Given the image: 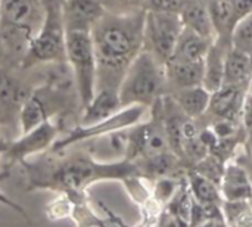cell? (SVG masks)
<instances>
[{
  "instance_id": "cell-12",
  "label": "cell",
  "mask_w": 252,
  "mask_h": 227,
  "mask_svg": "<svg viewBox=\"0 0 252 227\" xmlns=\"http://www.w3.org/2000/svg\"><path fill=\"white\" fill-rule=\"evenodd\" d=\"M165 66V77L180 90L195 86H202L204 80V61H180L168 59Z\"/></svg>"
},
{
  "instance_id": "cell-19",
  "label": "cell",
  "mask_w": 252,
  "mask_h": 227,
  "mask_svg": "<svg viewBox=\"0 0 252 227\" xmlns=\"http://www.w3.org/2000/svg\"><path fill=\"white\" fill-rule=\"evenodd\" d=\"M252 72V56L242 53L233 47L226 52L224 58V80L223 84L241 86Z\"/></svg>"
},
{
  "instance_id": "cell-6",
  "label": "cell",
  "mask_w": 252,
  "mask_h": 227,
  "mask_svg": "<svg viewBox=\"0 0 252 227\" xmlns=\"http://www.w3.org/2000/svg\"><path fill=\"white\" fill-rule=\"evenodd\" d=\"M65 59L72 72L77 96L83 109L93 99L97 84V58L92 31H65Z\"/></svg>"
},
{
  "instance_id": "cell-27",
  "label": "cell",
  "mask_w": 252,
  "mask_h": 227,
  "mask_svg": "<svg viewBox=\"0 0 252 227\" xmlns=\"http://www.w3.org/2000/svg\"><path fill=\"white\" fill-rule=\"evenodd\" d=\"M235 4H236V16H238V21L241 18L247 16V15H251L252 0H235Z\"/></svg>"
},
{
  "instance_id": "cell-11",
  "label": "cell",
  "mask_w": 252,
  "mask_h": 227,
  "mask_svg": "<svg viewBox=\"0 0 252 227\" xmlns=\"http://www.w3.org/2000/svg\"><path fill=\"white\" fill-rule=\"evenodd\" d=\"M121 102L118 96V89L114 87H99L86 108L81 111V126L94 124L102 121L121 109Z\"/></svg>"
},
{
  "instance_id": "cell-10",
  "label": "cell",
  "mask_w": 252,
  "mask_h": 227,
  "mask_svg": "<svg viewBox=\"0 0 252 227\" xmlns=\"http://www.w3.org/2000/svg\"><path fill=\"white\" fill-rule=\"evenodd\" d=\"M63 22L66 30L92 31L103 16L105 9L99 0H63Z\"/></svg>"
},
{
  "instance_id": "cell-13",
  "label": "cell",
  "mask_w": 252,
  "mask_h": 227,
  "mask_svg": "<svg viewBox=\"0 0 252 227\" xmlns=\"http://www.w3.org/2000/svg\"><path fill=\"white\" fill-rule=\"evenodd\" d=\"M244 97L241 95V86L223 84L219 90L211 93L208 109L221 120H232L241 114Z\"/></svg>"
},
{
  "instance_id": "cell-15",
  "label": "cell",
  "mask_w": 252,
  "mask_h": 227,
  "mask_svg": "<svg viewBox=\"0 0 252 227\" xmlns=\"http://www.w3.org/2000/svg\"><path fill=\"white\" fill-rule=\"evenodd\" d=\"M221 194L229 202H244L251 198L252 185L241 167H227L221 180Z\"/></svg>"
},
{
  "instance_id": "cell-9",
  "label": "cell",
  "mask_w": 252,
  "mask_h": 227,
  "mask_svg": "<svg viewBox=\"0 0 252 227\" xmlns=\"http://www.w3.org/2000/svg\"><path fill=\"white\" fill-rule=\"evenodd\" d=\"M61 126L62 124L59 117H52L35 129L22 133L16 140L6 143L0 157V161L3 162L4 168L22 164L28 158L50 149L61 136Z\"/></svg>"
},
{
  "instance_id": "cell-7",
  "label": "cell",
  "mask_w": 252,
  "mask_h": 227,
  "mask_svg": "<svg viewBox=\"0 0 252 227\" xmlns=\"http://www.w3.org/2000/svg\"><path fill=\"white\" fill-rule=\"evenodd\" d=\"M145 109L146 106L143 105H130L126 108H121L114 115L102 121H97L94 124H89V126L78 124L72 130L65 133L63 136H59L58 140L50 148V151L53 154H62L74 145L84 143L89 140H96L99 137H103L115 131L128 130L140 121Z\"/></svg>"
},
{
  "instance_id": "cell-23",
  "label": "cell",
  "mask_w": 252,
  "mask_h": 227,
  "mask_svg": "<svg viewBox=\"0 0 252 227\" xmlns=\"http://www.w3.org/2000/svg\"><path fill=\"white\" fill-rule=\"evenodd\" d=\"M192 188H193L195 196L202 204L210 205L219 198V192H217L216 186L213 185V182L202 174H195L192 177Z\"/></svg>"
},
{
  "instance_id": "cell-8",
  "label": "cell",
  "mask_w": 252,
  "mask_h": 227,
  "mask_svg": "<svg viewBox=\"0 0 252 227\" xmlns=\"http://www.w3.org/2000/svg\"><path fill=\"white\" fill-rule=\"evenodd\" d=\"M183 31V21L177 12L149 10L145 15L143 41L161 64H167L173 56L179 37Z\"/></svg>"
},
{
  "instance_id": "cell-1",
  "label": "cell",
  "mask_w": 252,
  "mask_h": 227,
  "mask_svg": "<svg viewBox=\"0 0 252 227\" xmlns=\"http://www.w3.org/2000/svg\"><path fill=\"white\" fill-rule=\"evenodd\" d=\"M28 173V191H50L56 194H83L103 180L126 182L140 173L139 165L127 158L102 161L84 152L65 158L38 162H22Z\"/></svg>"
},
{
  "instance_id": "cell-24",
  "label": "cell",
  "mask_w": 252,
  "mask_h": 227,
  "mask_svg": "<svg viewBox=\"0 0 252 227\" xmlns=\"http://www.w3.org/2000/svg\"><path fill=\"white\" fill-rule=\"evenodd\" d=\"M71 198L68 194H58L46 207V216L52 222H59L69 219L71 213Z\"/></svg>"
},
{
  "instance_id": "cell-14",
  "label": "cell",
  "mask_w": 252,
  "mask_h": 227,
  "mask_svg": "<svg viewBox=\"0 0 252 227\" xmlns=\"http://www.w3.org/2000/svg\"><path fill=\"white\" fill-rule=\"evenodd\" d=\"M211 44H213V38L202 37L183 25V31L179 37V41L176 44L171 58L180 61H192V62L204 61Z\"/></svg>"
},
{
  "instance_id": "cell-25",
  "label": "cell",
  "mask_w": 252,
  "mask_h": 227,
  "mask_svg": "<svg viewBox=\"0 0 252 227\" xmlns=\"http://www.w3.org/2000/svg\"><path fill=\"white\" fill-rule=\"evenodd\" d=\"M185 0H151V10H159V12H177L180 13V9L183 6Z\"/></svg>"
},
{
  "instance_id": "cell-4",
  "label": "cell",
  "mask_w": 252,
  "mask_h": 227,
  "mask_svg": "<svg viewBox=\"0 0 252 227\" xmlns=\"http://www.w3.org/2000/svg\"><path fill=\"white\" fill-rule=\"evenodd\" d=\"M165 77V66L151 52L140 50L127 66L118 87L121 106L149 105L159 97Z\"/></svg>"
},
{
  "instance_id": "cell-17",
  "label": "cell",
  "mask_w": 252,
  "mask_h": 227,
  "mask_svg": "<svg viewBox=\"0 0 252 227\" xmlns=\"http://www.w3.org/2000/svg\"><path fill=\"white\" fill-rule=\"evenodd\" d=\"M68 195L72 202L69 220L74 222L75 227H109L106 219L100 217L94 211V207L92 205V201L87 192L68 194Z\"/></svg>"
},
{
  "instance_id": "cell-29",
  "label": "cell",
  "mask_w": 252,
  "mask_h": 227,
  "mask_svg": "<svg viewBox=\"0 0 252 227\" xmlns=\"http://www.w3.org/2000/svg\"><path fill=\"white\" fill-rule=\"evenodd\" d=\"M3 61H4V52H3V47H1V43H0V69H1Z\"/></svg>"
},
{
  "instance_id": "cell-26",
  "label": "cell",
  "mask_w": 252,
  "mask_h": 227,
  "mask_svg": "<svg viewBox=\"0 0 252 227\" xmlns=\"http://www.w3.org/2000/svg\"><path fill=\"white\" fill-rule=\"evenodd\" d=\"M0 205H4V207H7V208H10V210H13L15 213H18V214H21L22 217H25V219H28V214H27V211L21 207V205H18L13 199H10L7 195H4L1 191H0Z\"/></svg>"
},
{
  "instance_id": "cell-31",
  "label": "cell",
  "mask_w": 252,
  "mask_h": 227,
  "mask_svg": "<svg viewBox=\"0 0 252 227\" xmlns=\"http://www.w3.org/2000/svg\"><path fill=\"white\" fill-rule=\"evenodd\" d=\"M251 129H252V127H251Z\"/></svg>"
},
{
  "instance_id": "cell-21",
  "label": "cell",
  "mask_w": 252,
  "mask_h": 227,
  "mask_svg": "<svg viewBox=\"0 0 252 227\" xmlns=\"http://www.w3.org/2000/svg\"><path fill=\"white\" fill-rule=\"evenodd\" d=\"M214 28L216 30H230L238 21L235 0H213L211 7L208 9Z\"/></svg>"
},
{
  "instance_id": "cell-28",
  "label": "cell",
  "mask_w": 252,
  "mask_h": 227,
  "mask_svg": "<svg viewBox=\"0 0 252 227\" xmlns=\"http://www.w3.org/2000/svg\"><path fill=\"white\" fill-rule=\"evenodd\" d=\"M162 227H183V226H182V223H180L176 217H170V219H167V220L164 222Z\"/></svg>"
},
{
  "instance_id": "cell-16",
  "label": "cell",
  "mask_w": 252,
  "mask_h": 227,
  "mask_svg": "<svg viewBox=\"0 0 252 227\" xmlns=\"http://www.w3.org/2000/svg\"><path fill=\"white\" fill-rule=\"evenodd\" d=\"M180 16L183 21V25L192 31H195L196 34L207 37V38H213V34L216 31L210 10L199 1L192 0L185 3L180 9Z\"/></svg>"
},
{
  "instance_id": "cell-3",
  "label": "cell",
  "mask_w": 252,
  "mask_h": 227,
  "mask_svg": "<svg viewBox=\"0 0 252 227\" xmlns=\"http://www.w3.org/2000/svg\"><path fill=\"white\" fill-rule=\"evenodd\" d=\"M43 18V0H0V43L4 59L22 62Z\"/></svg>"
},
{
  "instance_id": "cell-30",
  "label": "cell",
  "mask_w": 252,
  "mask_h": 227,
  "mask_svg": "<svg viewBox=\"0 0 252 227\" xmlns=\"http://www.w3.org/2000/svg\"><path fill=\"white\" fill-rule=\"evenodd\" d=\"M251 15H252V12H251Z\"/></svg>"
},
{
  "instance_id": "cell-22",
  "label": "cell",
  "mask_w": 252,
  "mask_h": 227,
  "mask_svg": "<svg viewBox=\"0 0 252 227\" xmlns=\"http://www.w3.org/2000/svg\"><path fill=\"white\" fill-rule=\"evenodd\" d=\"M230 43L233 49L252 56V15L241 18L230 31Z\"/></svg>"
},
{
  "instance_id": "cell-5",
  "label": "cell",
  "mask_w": 252,
  "mask_h": 227,
  "mask_svg": "<svg viewBox=\"0 0 252 227\" xmlns=\"http://www.w3.org/2000/svg\"><path fill=\"white\" fill-rule=\"evenodd\" d=\"M43 3L44 18L21 62L24 69L66 61L63 0H43Z\"/></svg>"
},
{
  "instance_id": "cell-20",
  "label": "cell",
  "mask_w": 252,
  "mask_h": 227,
  "mask_svg": "<svg viewBox=\"0 0 252 227\" xmlns=\"http://www.w3.org/2000/svg\"><path fill=\"white\" fill-rule=\"evenodd\" d=\"M211 93L204 86H195L188 89H180L176 95V105L188 117H199L210 106Z\"/></svg>"
},
{
  "instance_id": "cell-18",
  "label": "cell",
  "mask_w": 252,
  "mask_h": 227,
  "mask_svg": "<svg viewBox=\"0 0 252 227\" xmlns=\"http://www.w3.org/2000/svg\"><path fill=\"white\" fill-rule=\"evenodd\" d=\"M224 58L226 52L219 43H213L204 59V80L202 86L210 92H216L223 86L224 80Z\"/></svg>"
},
{
  "instance_id": "cell-2",
  "label": "cell",
  "mask_w": 252,
  "mask_h": 227,
  "mask_svg": "<svg viewBox=\"0 0 252 227\" xmlns=\"http://www.w3.org/2000/svg\"><path fill=\"white\" fill-rule=\"evenodd\" d=\"M143 27V15H109L106 12L94 24L92 37L97 58L96 90L120 87L127 66L140 52Z\"/></svg>"
}]
</instances>
